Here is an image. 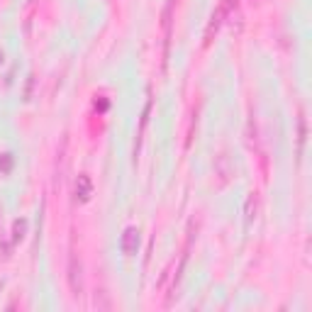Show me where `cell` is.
Listing matches in <instances>:
<instances>
[{"label":"cell","instance_id":"1","mask_svg":"<svg viewBox=\"0 0 312 312\" xmlns=\"http://www.w3.org/2000/svg\"><path fill=\"white\" fill-rule=\"evenodd\" d=\"M173 8L176 0H169L164 13H161V30H164V69L169 61V52H171V35H173Z\"/></svg>","mask_w":312,"mask_h":312},{"label":"cell","instance_id":"4","mask_svg":"<svg viewBox=\"0 0 312 312\" xmlns=\"http://www.w3.org/2000/svg\"><path fill=\"white\" fill-rule=\"evenodd\" d=\"M137 246H139V232L134 227H127L124 234H122V251L127 256H134L137 254Z\"/></svg>","mask_w":312,"mask_h":312},{"label":"cell","instance_id":"5","mask_svg":"<svg viewBox=\"0 0 312 312\" xmlns=\"http://www.w3.org/2000/svg\"><path fill=\"white\" fill-rule=\"evenodd\" d=\"M90 195H93V183H90V176L81 173V176H78V181H76V198H78L81 203H88V200H90Z\"/></svg>","mask_w":312,"mask_h":312},{"label":"cell","instance_id":"9","mask_svg":"<svg viewBox=\"0 0 312 312\" xmlns=\"http://www.w3.org/2000/svg\"><path fill=\"white\" fill-rule=\"evenodd\" d=\"M0 166H3V171H5V173L10 171V154H5V159H3V164H0Z\"/></svg>","mask_w":312,"mask_h":312},{"label":"cell","instance_id":"8","mask_svg":"<svg viewBox=\"0 0 312 312\" xmlns=\"http://www.w3.org/2000/svg\"><path fill=\"white\" fill-rule=\"evenodd\" d=\"M25 227H27V222H25V220H17V222H15V242L25 237Z\"/></svg>","mask_w":312,"mask_h":312},{"label":"cell","instance_id":"2","mask_svg":"<svg viewBox=\"0 0 312 312\" xmlns=\"http://www.w3.org/2000/svg\"><path fill=\"white\" fill-rule=\"evenodd\" d=\"M69 288L73 297H81L83 293V268H81V259L76 251H71L69 256Z\"/></svg>","mask_w":312,"mask_h":312},{"label":"cell","instance_id":"3","mask_svg":"<svg viewBox=\"0 0 312 312\" xmlns=\"http://www.w3.org/2000/svg\"><path fill=\"white\" fill-rule=\"evenodd\" d=\"M225 13H227V5H220V8L215 10V15L210 17V25H208V30H205V47L212 44V39H215V35H217V30H220V25H222Z\"/></svg>","mask_w":312,"mask_h":312},{"label":"cell","instance_id":"6","mask_svg":"<svg viewBox=\"0 0 312 312\" xmlns=\"http://www.w3.org/2000/svg\"><path fill=\"white\" fill-rule=\"evenodd\" d=\"M217 173L222 176V181H220L222 186L229 181V176H234V169L229 166V159H227L225 154H220V156H217Z\"/></svg>","mask_w":312,"mask_h":312},{"label":"cell","instance_id":"7","mask_svg":"<svg viewBox=\"0 0 312 312\" xmlns=\"http://www.w3.org/2000/svg\"><path fill=\"white\" fill-rule=\"evenodd\" d=\"M251 220H256V195L251 193L246 200V222L251 225Z\"/></svg>","mask_w":312,"mask_h":312}]
</instances>
